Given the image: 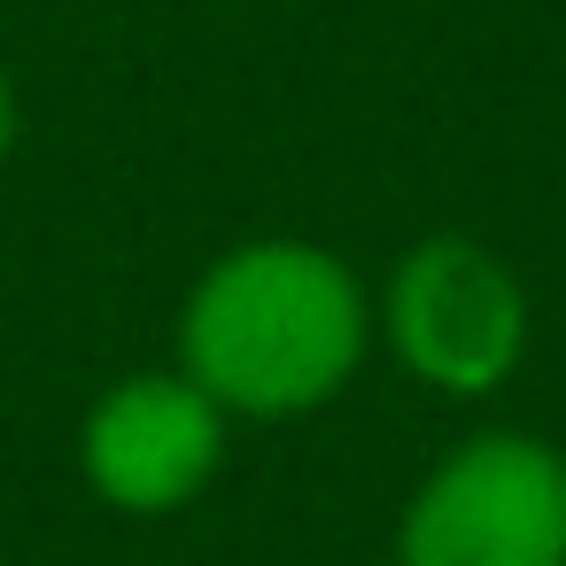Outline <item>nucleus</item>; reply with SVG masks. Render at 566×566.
<instances>
[{
	"label": "nucleus",
	"mask_w": 566,
	"mask_h": 566,
	"mask_svg": "<svg viewBox=\"0 0 566 566\" xmlns=\"http://www.w3.org/2000/svg\"><path fill=\"white\" fill-rule=\"evenodd\" d=\"M373 280L311 233H249L218 249L171 318V365L241 427L334 411L373 365Z\"/></svg>",
	"instance_id": "1"
},
{
	"label": "nucleus",
	"mask_w": 566,
	"mask_h": 566,
	"mask_svg": "<svg viewBox=\"0 0 566 566\" xmlns=\"http://www.w3.org/2000/svg\"><path fill=\"white\" fill-rule=\"evenodd\" d=\"M373 334L419 396L496 403L535 349V303L481 233H419L373 287Z\"/></svg>",
	"instance_id": "2"
},
{
	"label": "nucleus",
	"mask_w": 566,
	"mask_h": 566,
	"mask_svg": "<svg viewBox=\"0 0 566 566\" xmlns=\"http://www.w3.org/2000/svg\"><path fill=\"white\" fill-rule=\"evenodd\" d=\"M388 566H566V450L535 427H465L396 504Z\"/></svg>",
	"instance_id": "3"
},
{
	"label": "nucleus",
	"mask_w": 566,
	"mask_h": 566,
	"mask_svg": "<svg viewBox=\"0 0 566 566\" xmlns=\"http://www.w3.org/2000/svg\"><path fill=\"white\" fill-rule=\"evenodd\" d=\"M233 458V419L179 365H140L94 388L78 419V481L109 520H179L195 512Z\"/></svg>",
	"instance_id": "4"
},
{
	"label": "nucleus",
	"mask_w": 566,
	"mask_h": 566,
	"mask_svg": "<svg viewBox=\"0 0 566 566\" xmlns=\"http://www.w3.org/2000/svg\"><path fill=\"white\" fill-rule=\"evenodd\" d=\"M17 140H24V94H17V71L0 63V171H9Z\"/></svg>",
	"instance_id": "5"
},
{
	"label": "nucleus",
	"mask_w": 566,
	"mask_h": 566,
	"mask_svg": "<svg viewBox=\"0 0 566 566\" xmlns=\"http://www.w3.org/2000/svg\"><path fill=\"white\" fill-rule=\"evenodd\" d=\"M0 566H17V558H0Z\"/></svg>",
	"instance_id": "6"
}]
</instances>
